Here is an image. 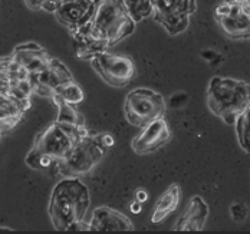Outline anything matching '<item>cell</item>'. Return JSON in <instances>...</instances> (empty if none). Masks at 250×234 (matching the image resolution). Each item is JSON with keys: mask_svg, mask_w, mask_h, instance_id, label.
<instances>
[{"mask_svg": "<svg viewBox=\"0 0 250 234\" xmlns=\"http://www.w3.org/2000/svg\"><path fill=\"white\" fill-rule=\"evenodd\" d=\"M88 134L89 131L85 124L55 121L36 136L33 148L26 156V164L36 171L55 170L59 174L61 164Z\"/></svg>", "mask_w": 250, "mask_h": 234, "instance_id": "1", "label": "cell"}, {"mask_svg": "<svg viewBox=\"0 0 250 234\" xmlns=\"http://www.w3.org/2000/svg\"><path fill=\"white\" fill-rule=\"evenodd\" d=\"M91 204L88 187L78 177H63L58 182L50 195L49 215L53 227L59 232L69 229L82 221Z\"/></svg>", "mask_w": 250, "mask_h": 234, "instance_id": "2", "label": "cell"}, {"mask_svg": "<svg viewBox=\"0 0 250 234\" xmlns=\"http://www.w3.org/2000/svg\"><path fill=\"white\" fill-rule=\"evenodd\" d=\"M207 105L216 117L233 125L250 105V85L240 79L216 77L207 88Z\"/></svg>", "mask_w": 250, "mask_h": 234, "instance_id": "3", "label": "cell"}, {"mask_svg": "<svg viewBox=\"0 0 250 234\" xmlns=\"http://www.w3.org/2000/svg\"><path fill=\"white\" fill-rule=\"evenodd\" d=\"M89 26L92 33L111 48L134 32L135 20L121 0H95Z\"/></svg>", "mask_w": 250, "mask_h": 234, "instance_id": "4", "label": "cell"}, {"mask_svg": "<svg viewBox=\"0 0 250 234\" xmlns=\"http://www.w3.org/2000/svg\"><path fill=\"white\" fill-rule=\"evenodd\" d=\"M112 144L114 139L108 134H88L76 144L68 158L61 164L59 174L63 177H79L88 174L97 164H100Z\"/></svg>", "mask_w": 250, "mask_h": 234, "instance_id": "5", "label": "cell"}, {"mask_svg": "<svg viewBox=\"0 0 250 234\" xmlns=\"http://www.w3.org/2000/svg\"><path fill=\"white\" fill-rule=\"evenodd\" d=\"M124 112L126 121L138 128H144L166 114L164 97L148 88H137L125 98Z\"/></svg>", "mask_w": 250, "mask_h": 234, "instance_id": "6", "label": "cell"}, {"mask_svg": "<svg viewBox=\"0 0 250 234\" xmlns=\"http://www.w3.org/2000/svg\"><path fill=\"white\" fill-rule=\"evenodd\" d=\"M196 0H154V18L168 35L183 33L196 12Z\"/></svg>", "mask_w": 250, "mask_h": 234, "instance_id": "7", "label": "cell"}, {"mask_svg": "<svg viewBox=\"0 0 250 234\" xmlns=\"http://www.w3.org/2000/svg\"><path fill=\"white\" fill-rule=\"evenodd\" d=\"M216 20L233 40L250 39V3L227 0L216 9Z\"/></svg>", "mask_w": 250, "mask_h": 234, "instance_id": "8", "label": "cell"}, {"mask_svg": "<svg viewBox=\"0 0 250 234\" xmlns=\"http://www.w3.org/2000/svg\"><path fill=\"white\" fill-rule=\"evenodd\" d=\"M91 63L101 78L114 88H124L135 77V65L132 59L123 55L104 52L95 56Z\"/></svg>", "mask_w": 250, "mask_h": 234, "instance_id": "9", "label": "cell"}, {"mask_svg": "<svg viewBox=\"0 0 250 234\" xmlns=\"http://www.w3.org/2000/svg\"><path fill=\"white\" fill-rule=\"evenodd\" d=\"M0 91L26 104L35 94L30 75L10 55L0 58Z\"/></svg>", "mask_w": 250, "mask_h": 234, "instance_id": "10", "label": "cell"}, {"mask_svg": "<svg viewBox=\"0 0 250 234\" xmlns=\"http://www.w3.org/2000/svg\"><path fill=\"white\" fill-rule=\"evenodd\" d=\"M72 74L71 71L58 59H53L49 62V65L41 71L36 75H32V86H33V92L41 95V97H46L52 98L55 91L63 85L68 80H72Z\"/></svg>", "mask_w": 250, "mask_h": 234, "instance_id": "11", "label": "cell"}, {"mask_svg": "<svg viewBox=\"0 0 250 234\" xmlns=\"http://www.w3.org/2000/svg\"><path fill=\"white\" fill-rule=\"evenodd\" d=\"M95 12V0H61L55 10L56 19L74 32L89 23Z\"/></svg>", "mask_w": 250, "mask_h": 234, "instance_id": "12", "label": "cell"}, {"mask_svg": "<svg viewBox=\"0 0 250 234\" xmlns=\"http://www.w3.org/2000/svg\"><path fill=\"white\" fill-rule=\"evenodd\" d=\"M171 138V131L168 124L160 118L146 125L143 131L138 134L137 138L131 142V148L135 154L146 156L157 151Z\"/></svg>", "mask_w": 250, "mask_h": 234, "instance_id": "13", "label": "cell"}, {"mask_svg": "<svg viewBox=\"0 0 250 234\" xmlns=\"http://www.w3.org/2000/svg\"><path fill=\"white\" fill-rule=\"evenodd\" d=\"M10 56L23 69H26V72L30 77L43 71L52 60L46 49H43L41 45H38L35 42H27V43H22V45L16 46L15 51L10 53Z\"/></svg>", "mask_w": 250, "mask_h": 234, "instance_id": "14", "label": "cell"}, {"mask_svg": "<svg viewBox=\"0 0 250 234\" xmlns=\"http://www.w3.org/2000/svg\"><path fill=\"white\" fill-rule=\"evenodd\" d=\"M89 230L92 232H132L134 226L131 220L123 213L114 208L98 207L94 210L89 221Z\"/></svg>", "mask_w": 250, "mask_h": 234, "instance_id": "15", "label": "cell"}, {"mask_svg": "<svg viewBox=\"0 0 250 234\" xmlns=\"http://www.w3.org/2000/svg\"><path fill=\"white\" fill-rule=\"evenodd\" d=\"M71 35H72V40H74L76 58H79L82 60H92L95 56L106 52V49L109 48L104 40L98 39L92 33L89 23L71 32Z\"/></svg>", "mask_w": 250, "mask_h": 234, "instance_id": "16", "label": "cell"}, {"mask_svg": "<svg viewBox=\"0 0 250 234\" xmlns=\"http://www.w3.org/2000/svg\"><path fill=\"white\" fill-rule=\"evenodd\" d=\"M207 215H208L207 203L200 195H196L190 200L187 208L181 214L174 230L175 232H200L206 224Z\"/></svg>", "mask_w": 250, "mask_h": 234, "instance_id": "17", "label": "cell"}, {"mask_svg": "<svg viewBox=\"0 0 250 234\" xmlns=\"http://www.w3.org/2000/svg\"><path fill=\"white\" fill-rule=\"evenodd\" d=\"M30 105L0 91V132H7L16 127Z\"/></svg>", "mask_w": 250, "mask_h": 234, "instance_id": "18", "label": "cell"}, {"mask_svg": "<svg viewBox=\"0 0 250 234\" xmlns=\"http://www.w3.org/2000/svg\"><path fill=\"white\" fill-rule=\"evenodd\" d=\"M180 198H181V188L178 184H171L158 198L152 215H151V223L157 224L161 223L167 215H170L171 213H174L178 204H180Z\"/></svg>", "mask_w": 250, "mask_h": 234, "instance_id": "19", "label": "cell"}, {"mask_svg": "<svg viewBox=\"0 0 250 234\" xmlns=\"http://www.w3.org/2000/svg\"><path fill=\"white\" fill-rule=\"evenodd\" d=\"M135 23L147 19L154 12V0H121Z\"/></svg>", "mask_w": 250, "mask_h": 234, "instance_id": "20", "label": "cell"}, {"mask_svg": "<svg viewBox=\"0 0 250 234\" xmlns=\"http://www.w3.org/2000/svg\"><path fill=\"white\" fill-rule=\"evenodd\" d=\"M236 135L243 151L250 154V105L236 119Z\"/></svg>", "mask_w": 250, "mask_h": 234, "instance_id": "21", "label": "cell"}, {"mask_svg": "<svg viewBox=\"0 0 250 234\" xmlns=\"http://www.w3.org/2000/svg\"><path fill=\"white\" fill-rule=\"evenodd\" d=\"M53 95L62 98L63 101H66V102H69V104L72 105L81 104V102L83 101V97H85V95H83V91L81 89V86L76 83L74 79L65 82L63 85H61V86L55 91Z\"/></svg>", "mask_w": 250, "mask_h": 234, "instance_id": "22", "label": "cell"}, {"mask_svg": "<svg viewBox=\"0 0 250 234\" xmlns=\"http://www.w3.org/2000/svg\"><path fill=\"white\" fill-rule=\"evenodd\" d=\"M61 0H26V4L33 10H46L50 13H55L56 7L59 6Z\"/></svg>", "mask_w": 250, "mask_h": 234, "instance_id": "23", "label": "cell"}, {"mask_svg": "<svg viewBox=\"0 0 250 234\" xmlns=\"http://www.w3.org/2000/svg\"><path fill=\"white\" fill-rule=\"evenodd\" d=\"M230 213H231V217L236 223H240L243 220H246L248 214H249V210L248 207L243 204V203H234L231 207H230Z\"/></svg>", "mask_w": 250, "mask_h": 234, "instance_id": "24", "label": "cell"}, {"mask_svg": "<svg viewBox=\"0 0 250 234\" xmlns=\"http://www.w3.org/2000/svg\"><path fill=\"white\" fill-rule=\"evenodd\" d=\"M147 198H148L147 191H144V190H138V193H137V201H138V203H144Z\"/></svg>", "mask_w": 250, "mask_h": 234, "instance_id": "25", "label": "cell"}, {"mask_svg": "<svg viewBox=\"0 0 250 234\" xmlns=\"http://www.w3.org/2000/svg\"><path fill=\"white\" fill-rule=\"evenodd\" d=\"M140 206H141V203H138V201H137L135 204L132 203V206H131V211H134V213H138V211H140Z\"/></svg>", "mask_w": 250, "mask_h": 234, "instance_id": "26", "label": "cell"}, {"mask_svg": "<svg viewBox=\"0 0 250 234\" xmlns=\"http://www.w3.org/2000/svg\"><path fill=\"white\" fill-rule=\"evenodd\" d=\"M1 134H3V132H0V139H1Z\"/></svg>", "mask_w": 250, "mask_h": 234, "instance_id": "27", "label": "cell"}, {"mask_svg": "<svg viewBox=\"0 0 250 234\" xmlns=\"http://www.w3.org/2000/svg\"><path fill=\"white\" fill-rule=\"evenodd\" d=\"M246 1H249V3H250V0H246Z\"/></svg>", "mask_w": 250, "mask_h": 234, "instance_id": "28", "label": "cell"}]
</instances>
